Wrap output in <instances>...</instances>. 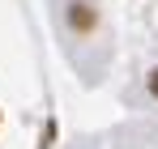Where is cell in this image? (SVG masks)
<instances>
[{
	"mask_svg": "<svg viewBox=\"0 0 158 149\" xmlns=\"http://www.w3.org/2000/svg\"><path fill=\"white\" fill-rule=\"evenodd\" d=\"M94 26H98V9H94L90 0H73V4H69V30L90 34Z\"/></svg>",
	"mask_w": 158,
	"mask_h": 149,
	"instance_id": "obj_1",
	"label": "cell"
},
{
	"mask_svg": "<svg viewBox=\"0 0 158 149\" xmlns=\"http://www.w3.org/2000/svg\"><path fill=\"white\" fill-rule=\"evenodd\" d=\"M145 90H150V98H158V64L150 68V77H145Z\"/></svg>",
	"mask_w": 158,
	"mask_h": 149,
	"instance_id": "obj_2",
	"label": "cell"
}]
</instances>
